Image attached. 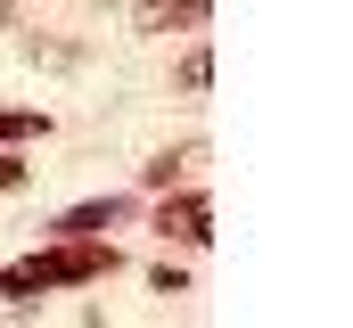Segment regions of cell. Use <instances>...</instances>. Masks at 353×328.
I'll use <instances>...</instances> for the list:
<instances>
[{"label": "cell", "mask_w": 353, "mask_h": 328, "mask_svg": "<svg viewBox=\"0 0 353 328\" xmlns=\"http://www.w3.org/2000/svg\"><path fill=\"white\" fill-rule=\"evenodd\" d=\"M33 132H50V115H41V107H17V115H0V148H17V140H33Z\"/></svg>", "instance_id": "6"}, {"label": "cell", "mask_w": 353, "mask_h": 328, "mask_svg": "<svg viewBox=\"0 0 353 328\" xmlns=\"http://www.w3.org/2000/svg\"><path fill=\"white\" fill-rule=\"evenodd\" d=\"M33 181V156H17V148H0V189H25Z\"/></svg>", "instance_id": "7"}, {"label": "cell", "mask_w": 353, "mask_h": 328, "mask_svg": "<svg viewBox=\"0 0 353 328\" xmlns=\"http://www.w3.org/2000/svg\"><path fill=\"white\" fill-rule=\"evenodd\" d=\"M123 271V246L115 238H50L17 263H0V296L25 304V296H50V287H99Z\"/></svg>", "instance_id": "1"}, {"label": "cell", "mask_w": 353, "mask_h": 328, "mask_svg": "<svg viewBox=\"0 0 353 328\" xmlns=\"http://www.w3.org/2000/svg\"><path fill=\"white\" fill-rule=\"evenodd\" d=\"M140 33H173V25H205V0H140L132 8Z\"/></svg>", "instance_id": "4"}, {"label": "cell", "mask_w": 353, "mask_h": 328, "mask_svg": "<svg viewBox=\"0 0 353 328\" xmlns=\"http://www.w3.org/2000/svg\"><path fill=\"white\" fill-rule=\"evenodd\" d=\"M189 164H197V148H165V156H148V164H140V189H173Z\"/></svg>", "instance_id": "5"}, {"label": "cell", "mask_w": 353, "mask_h": 328, "mask_svg": "<svg viewBox=\"0 0 353 328\" xmlns=\"http://www.w3.org/2000/svg\"><path fill=\"white\" fill-rule=\"evenodd\" d=\"M132 222V197H83V205H66L58 222H50V238H107V230H123Z\"/></svg>", "instance_id": "3"}, {"label": "cell", "mask_w": 353, "mask_h": 328, "mask_svg": "<svg viewBox=\"0 0 353 328\" xmlns=\"http://www.w3.org/2000/svg\"><path fill=\"white\" fill-rule=\"evenodd\" d=\"M205 74H214V58H205V50H189V58H181V82H189V90H205Z\"/></svg>", "instance_id": "8"}, {"label": "cell", "mask_w": 353, "mask_h": 328, "mask_svg": "<svg viewBox=\"0 0 353 328\" xmlns=\"http://www.w3.org/2000/svg\"><path fill=\"white\" fill-rule=\"evenodd\" d=\"M157 238H165V246H205V238H214V205H205V197H197V189H181V197H173V189H165V205H157Z\"/></svg>", "instance_id": "2"}]
</instances>
